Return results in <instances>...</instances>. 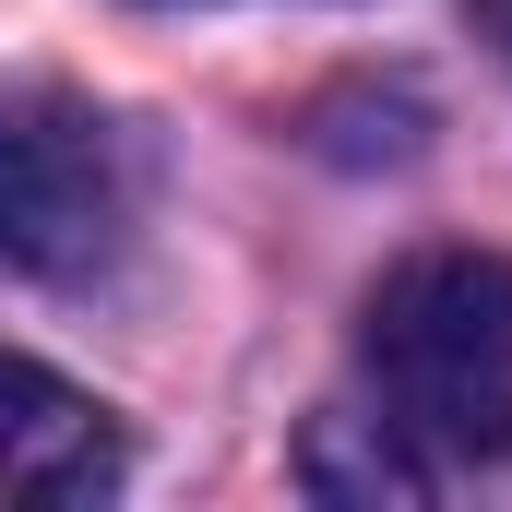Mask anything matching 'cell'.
Masks as SVG:
<instances>
[{"mask_svg": "<svg viewBox=\"0 0 512 512\" xmlns=\"http://www.w3.org/2000/svg\"><path fill=\"white\" fill-rule=\"evenodd\" d=\"M143 227V155L108 108L12 84L0 96V262L48 286H96Z\"/></svg>", "mask_w": 512, "mask_h": 512, "instance_id": "obj_2", "label": "cell"}, {"mask_svg": "<svg viewBox=\"0 0 512 512\" xmlns=\"http://www.w3.org/2000/svg\"><path fill=\"white\" fill-rule=\"evenodd\" d=\"M465 12H477V36H489V48L512 60V0H465Z\"/></svg>", "mask_w": 512, "mask_h": 512, "instance_id": "obj_4", "label": "cell"}, {"mask_svg": "<svg viewBox=\"0 0 512 512\" xmlns=\"http://www.w3.org/2000/svg\"><path fill=\"white\" fill-rule=\"evenodd\" d=\"M370 417L441 477L512 453V262L501 251H417L370 286L358 322Z\"/></svg>", "mask_w": 512, "mask_h": 512, "instance_id": "obj_1", "label": "cell"}, {"mask_svg": "<svg viewBox=\"0 0 512 512\" xmlns=\"http://www.w3.org/2000/svg\"><path fill=\"white\" fill-rule=\"evenodd\" d=\"M120 417L84 382L36 370V358H0V512H84L120 489Z\"/></svg>", "mask_w": 512, "mask_h": 512, "instance_id": "obj_3", "label": "cell"}]
</instances>
